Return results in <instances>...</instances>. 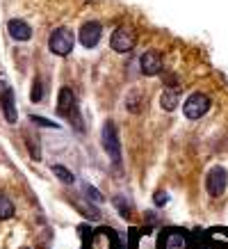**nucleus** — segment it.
<instances>
[{
  "label": "nucleus",
  "mask_w": 228,
  "mask_h": 249,
  "mask_svg": "<svg viewBox=\"0 0 228 249\" xmlns=\"http://www.w3.org/2000/svg\"><path fill=\"white\" fill-rule=\"evenodd\" d=\"M73 44H76V37L68 28H55L48 37V48L50 53L60 55V57H66L71 51H73Z\"/></svg>",
  "instance_id": "obj_1"
},
{
  "label": "nucleus",
  "mask_w": 228,
  "mask_h": 249,
  "mask_svg": "<svg viewBox=\"0 0 228 249\" xmlns=\"http://www.w3.org/2000/svg\"><path fill=\"white\" fill-rule=\"evenodd\" d=\"M57 112L62 117H66L76 124L78 130H82V124H80V114H78V106H76V94L73 89H68V87H62L60 89V98H57Z\"/></svg>",
  "instance_id": "obj_2"
},
{
  "label": "nucleus",
  "mask_w": 228,
  "mask_h": 249,
  "mask_svg": "<svg viewBox=\"0 0 228 249\" xmlns=\"http://www.w3.org/2000/svg\"><path fill=\"white\" fill-rule=\"evenodd\" d=\"M135 44H137V35L128 25L116 28L112 32V37H110V46H112V51H116V53H130L135 48Z\"/></svg>",
  "instance_id": "obj_3"
},
{
  "label": "nucleus",
  "mask_w": 228,
  "mask_h": 249,
  "mask_svg": "<svg viewBox=\"0 0 228 249\" xmlns=\"http://www.w3.org/2000/svg\"><path fill=\"white\" fill-rule=\"evenodd\" d=\"M0 103H2V112H5V119L7 124H16L18 119V112H16V101H14V89L9 87L7 78L0 73Z\"/></svg>",
  "instance_id": "obj_4"
},
{
  "label": "nucleus",
  "mask_w": 228,
  "mask_h": 249,
  "mask_svg": "<svg viewBox=\"0 0 228 249\" xmlns=\"http://www.w3.org/2000/svg\"><path fill=\"white\" fill-rule=\"evenodd\" d=\"M158 249H192V238L180 229H169L158 240Z\"/></svg>",
  "instance_id": "obj_5"
},
{
  "label": "nucleus",
  "mask_w": 228,
  "mask_h": 249,
  "mask_svg": "<svg viewBox=\"0 0 228 249\" xmlns=\"http://www.w3.org/2000/svg\"><path fill=\"white\" fill-rule=\"evenodd\" d=\"M228 188V172L224 167H212L205 178V190L210 196H221Z\"/></svg>",
  "instance_id": "obj_6"
},
{
  "label": "nucleus",
  "mask_w": 228,
  "mask_h": 249,
  "mask_svg": "<svg viewBox=\"0 0 228 249\" xmlns=\"http://www.w3.org/2000/svg\"><path fill=\"white\" fill-rule=\"evenodd\" d=\"M103 146H105V153L112 158L114 165H119L121 162V144H119V135H116L112 121H107L103 126Z\"/></svg>",
  "instance_id": "obj_7"
},
{
  "label": "nucleus",
  "mask_w": 228,
  "mask_h": 249,
  "mask_svg": "<svg viewBox=\"0 0 228 249\" xmlns=\"http://www.w3.org/2000/svg\"><path fill=\"white\" fill-rule=\"evenodd\" d=\"M210 110V98L196 91V94H192L187 101H185V106H182V112L187 119H201L205 112Z\"/></svg>",
  "instance_id": "obj_8"
},
{
  "label": "nucleus",
  "mask_w": 228,
  "mask_h": 249,
  "mask_svg": "<svg viewBox=\"0 0 228 249\" xmlns=\"http://www.w3.org/2000/svg\"><path fill=\"white\" fill-rule=\"evenodd\" d=\"M80 44L84 46V48H96L100 41V37H103V25L96 21H89L84 23L82 28H80Z\"/></svg>",
  "instance_id": "obj_9"
},
{
  "label": "nucleus",
  "mask_w": 228,
  "mask_h": 249,
  "mask_svg": "<svg viewBox=\"0 0 228 249\" xmlns=\"http://www.w3.org/2000/svg\"><path fill=\"white\" fill-rule=\"evenodd\" d=\"M139 67H142V73L144 76H158L160 69H162V57L155 51H146L139 60Z\"/></svg>",
  "instance_id": "obj_10"
},
{
  "label": "nucleus",
  "mask_w": 228,
  "mask_h": 249,
  "mask_svg": "<svg viewBox=\"0 0 228 249\" xmlns=\"http://www.w3.org/2000/svg\"><path fill=\"white\" fill-rule=\"evenodd\" d=\"M7 32H9V37L16 39V41H28V39H32V28L25 21H21V18H12V21L7 23Z\"/></svg>",
  "instance_id": "obj_11"
},
{
  "label": "nucleus",
  "mask_w": 228,
  "mask_h": 249,
  "mask_svg": "<svg viewBox=\"0 0 228 249\" xmlns=\"http://www.w3.org/2000/svg\"><path fill=\"white\" fill-rule=\"evenodd\" d=\"M91 249H116V238H114L112 231L98 229L91 238Z\"/></svg>",
  "instance_id": "obj_12"
},
{
  "label": "nucleus",
  "mask_w": 228,
  "mask_h": 249,
  "mask_svg": "<svg viewBox=\"0 0 228 249\" xmlns=\"http://www.w3.org/2000/svg\"><path fill=\"white\" fill-rule=\"evenodd\" d=\"M178 96H180L178 87H169V89L160 96V106L164 107L167 112H171V110H176V107H178Z\"/></svg>",
  "instance_id": "obj_13"
},
{
  "label": "nucleus",
  "mask_w": 228,
  "mask_h": 249,
  "mask_svg": "<svg viewBox=\"0 0 228 249\" xmlns=\"http://www.w3.org/2000/svg\"><path fill=\"white\" fill-rule=\"evenodd\" d=\"M12 217H14V204L5 195H0V219H12Z\"/></svg>",
  "instance_id": "obj_14"
},
{
  "label": "nucleus",
  "mask_w": 228,
  "mask_h": 249,
  "mask_svg": "<svg viewBox=\"0 0 228 249\" xmlns=\"http://www.w3.org/2000/svg\"><path fill=\"white\" fill-rule=\"evenodd\" d=\"M53 174L57 176V178H60L62 183H66V185H71V183L76 181V178H73V174L68 172L64 165H53Z\"/></svg>",
  "instance_id": "obj_15"
},
{
  "label": "nucleus",
  "mask_w": 228,
  "mask_h": 249,
  "mask_svg": "<svg viewBox=\"0 0 228 249\" xmlns=\"http://www.w3.org/2000/svg\"><path fill=\"white\" fill-rule=\"evenodd\" d=\"M44 98V83H41V78H34V85H32V91H30V101L32 103H39Z\"/></svg>",
  "instance_id": "obj_16"
},
{
  "label": "nucleus",
  "mask_w": 228,
  "mask_h": 249,
  "mask_svg": "<svg viewBox=\"0 0 228 249\" xmlns=\"http://www.w3.org/2000/svg\"><path fill=\"white\" fill-rule=\"evenodd\" d=\"M32 124H39V126H46V128H60V124H55L50 119H44V117H39V114H32L30 117Z\"/></svg>",
  "instance_id": "obj_17"
},
{
  "label": "nucleus",
  "mask_w": 228,
  "mask_h": 249,
  "mask_svg": "<svg viewBox=\"0 0 228 249\" xmlns=\"http://www.w3.org/2000/svg\"><path fill=\"white\" fill-rule=\"evenodd\" d=\"M114 204H116V211L121 213V215H126V217H128L130 211H128V201H126V199H121V196H116V199H114Z\"/></svg>",
  "instance_id": "obj_18"
},
{
  "label": "nucleus",
  "mask_w": 228,
  "mask_h": 249,
  "mask_svg": "<svg viewBox=\"0 0 228 249\" xmlns=\"http://www.w3.org/2000/svg\"><path fill=\"white\" fill-rule=\"evenodd\" d=\"M153 201H155V206H164L169 201V195L167 192H155V195H153Z\"/></svg>",
  "instance_id": "obj_19"
},
{
  "label": "nucleus",
  "mask_w": 228,
  "mask_h": 249,
  "mask_svg": "<svg viewBox=\"0 0 228 249\" xmlns=\"http://www.w3.org/2000/svg\"><path fill=\"white\" fill-rule=\"evenodd\" d=\"M84 195H89L91 199H94V201H100V199H103V196H100L98 192H96V190L91 188V185H84Z\"/></svg>",
  "instance_id": "obj_20"
},
{
  "label": "nucleus",
  "mask_w": 228,
  "mask_h": 249,
  "mask_svg": "<svg viewBox=\"0 0 228 249\" xmlns=\"http://www.w3.org/2000/svg\"><path fill=\"white\" fill-rule=\"evenodd\" d=\"M21 249H30V247H21Z\"/></svg>",
  "instance_id": "obj_21"
}]
</instances>
